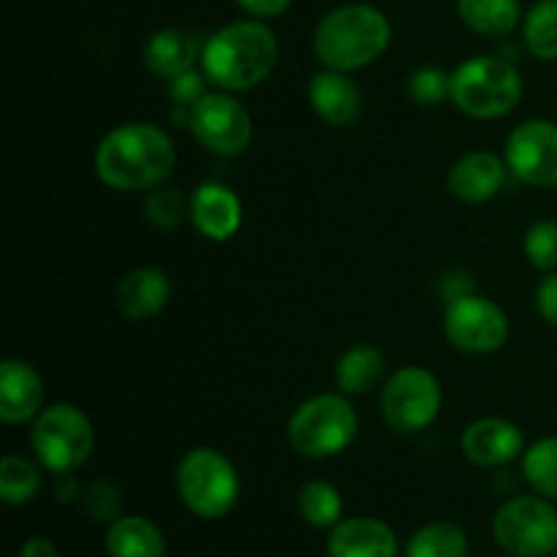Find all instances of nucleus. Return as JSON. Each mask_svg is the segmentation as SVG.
<instances>
[{
    "label": "nucleus",
    "instance_id": "nucleus-1",
    "mask_svg": "<svg viewBox=\"0 0 557 557\" xmlns=\"http://www.w3.org/2000/svg\"><path fill=\"white\" fill-rule=\"evenodd\" d=\"M92 166L98 180L120 194L152 190L174 174L177 147L161 125L123 123L98 141Z\"/></svg>",
    "mask_w": 557,
    "mask_h": 557
},
{
    "label": "nucleus",
    "instance_id": "nucleus-2",
    "mask_svg": "<svg viewBox=\"0 0 557 557\" xmlns=\"http://www.w3.org/2000/svg\"><path fill=\"white\" fill-rule=\"evenodd\" d=\"M277 38L264 20H237L218 27L201 47V71L226 92H248L275 71Z\"/></svg>",
    "mask_w": 557,
    "mask_h": 557
},
{
    "label": "nucleus",
    "instance_id": "nucleus-3",
    "mask_svg": "<svg viewBox=\"0 0 557 557\" xmlns=\"http://www.w3.org/2000/svg\"><path fill=\"white\" fill-rule=\"evenodd\" d=\"M392 44V22L370 3H346L332 9L315 25L313 54L324 69L351 71L375 63Z\"/></svg>",
    "mask_w": 557,
    "mask_h": 557
},
{
    "label": "nucleus",
    "instance_id": "nucleus-4",
    "mask_svg": "<svg viewBox=\"0 0 557 557\" xmlns=\"http://www.w3.org/2000/svg\"><path fill=\"white\" fill-rule=\"evenodd\" d=\"M525 82L515 63L498 54H473L451 71V103L476 120H498L515 112Z\"/></svg>",
    "mask_w": 557,
    "mask_h": 557
},
{
    "label": "nucleus",
    "instance_id": "nucleus-5",
    "mask_svg": "<svg viewBox=\"0 0 557 557\" xmlns=\"http://www.w3.org/2000/svg\"><path fill=\"white\" fill-rule=\"evenodd\" d=\"M359 433V417L343 392L313 395L294 408L288 419V444L308 460H330L343 455Z\"/></svg>",
    "mask_w": 557,
    "mask_h": 557
},
{
    "label": "nucleus",
    "instance_id": "nucleus-6",
    "mask_svg": "<svg viewBox=\"0 0 557 557\" xmlns=\"http://www.w3.org/2000/svg\"><path fill=\"white\" fill-rule=\"evenodd\" d=\"M174 487L185 509L199 520H223L239 500V473L223 451L196 446L185 451L174 473Z\"/></svg>",
    "mask_w": 557,
    "mask_h": 557
},
{
    "label": "nucleus",
    "instance_id": "nucleus-7",
    "mask_svg": "<svg viewBox=\"0 0 557 557\" xmlns=\"http://www.w3.org/2000/svg\"><path fill=\"white\" fill-rule=\"evenodd\" d=\"M92 446L96 430L90 417L71 403H54L33 419L30 449L38 466L54 476L79 471L90 460Z\"/></svg>",
    "mask_w": 557,
    "mask_h": 557
},
{
    "label": "nucleus",
    "instance_id": "nucleus-8",
    "mask_svg": "<svg viewBox=\"0 0 557 557\" xmlns=\"http://www.w3.org/2000/svg\"><path fill=\"white\" fill-rule=\"evenodd\" d=\"M493 539L511 557H553L557 553L555 500L542 495H517L498 506Z\"/></svg>",
    "mask_w": 557,
    "mask_h": 557
},
{
    "label": "nucleus",
    "instance_id": "nucleus-9",
    "mask_svg": "<svg viewBox=\"0 0 557 557\" xmlns=\"http://www.w3.org/2000/svg\"><path fill=\"white\" fill-rule=\"evenodd\" d=\"M444 406V389L433 370L406 364L397 368L381 386V417L386 428L400 435L428 430Z\"/></svg>",
    "mask_w": 557,
    "mask_h": 557
},
{
    "label": "nucleus",
    "instance_id": "nucleus-10",
    "mask_svg": "<svg viewBox=\"0 0 557 557\" xmlns=\"http://www.w3.org/2000/svg\"><path fill=\"white\" fill-rule=\"evenodd\" d=\"M188 131L212 156L234 158L243 156L253 141V117L234 92H207L190 109Z\"/></svg>",
    "mask_w": 557,
    "mask_h": 557
},
{
    "label": "nucleus",
    "instance_id": "nucleus-11",
    "mask_svg": "<svg viewBox=\"0 0 557 557\" xmlns=\"http://www.w3.org/2000/svg\"><path fill=\"white\" fill-rule=\"evenodd\" d=\"M444 335L462 354H495L509 341V315L482 294H466L446 302Z\"/></svg>",
    "mask_w": 557,
    "mask_h": 557
},
{
    "label": "nucleus",
    "instance_id": "nucleus-12",
    "mask_svg": "<svg viewBox=\"0 0 557 557\" xmlns=\"http://www.w3.org/2000/svg\"><path fill=\"white\" fill-rule=\"evenodd\" d=\"M504 161L520 183L557 188V123L533 117L517 125L506 139Z\"/></svg>",
    "mask_w": 557,
    "mask_h": 557
},
{
    "label": "nucleus",
    "instance_id": "nucleus-13",
    "mask_svg": "<svg viewBox=\"0 0 557 557\" xmlns=\"http://www.w3.org/2000/svg\"><path fill=\"white\" fill-rule=\"evenodd\" d=\"M462 455L476 468H504L509 462L522 460L525 455V433L520 424L500 417L473 419L462 430Z\"/></svg>",
    "mask_w": 557,
    "mask_h": 557
},
{
    "label": "nucleus",
    "instance_id": "nucleus-14",
    "mask_svg": "<svg viewBox=\"0 0 557 557\" xmlns=\"http://www.w3.org/2000/svg\"><path fill=\"white\" fill-rule=\"evenodd\" d=\"M506 174H509V166L504 158L490 150H471L457 158L455 166L449 169L446 188L466 205H484L500 194Z\"/></svg>",
    "mask_w": 557,
    "mask_h": 557
},
{
    "label": "nucleus",
    "instance_id": "nucleus-15",
    "mask_svg": "<svg viewBox=\"0 0 557 557\" xmlns=\"http://www.w3.org/2000/svg\"><path fill=\"white\" fill-rule=\"evenodd\" d=\"M190 223L201 237L212 243H226L243 226V201L228 185L201 183L190 196Z\"/></svg>",
    "mask_w": 557,
    "mask_h": 557
},
{
    "label": "nucleus",
    "instance_id": "nucleus-16",
    "mask_svg": "<svg viewBox=\"0 0 557 557\" xmlns=\"http://www.w3.org/2000/svg\"><path fill=\"white\" fill-rule=\"evenodd\" d=\"M330 557H397L400 542L379 517H343L326 536Z\"/></svg>",
    "mask_w": 557,
    "mask_h": 557
},
{
    "label": "nucleus",
    "instance_id": "nucleus-17",
    "mask_svg": "<svg viewBox=\"0 0 557 557\" xmlns=\"http://www.w3.org/2000/svg\"><path fill=\"white\" fill-rule=\"evenodd\" d=\"M308 101L313 112L335 128L357 123L362 114V90L346 71L321 69L319 74L310 76Z\"/></svg>",
    "mask_w": 557,
    "mask_h": 557
},
{
    "label": "nucleus",
    "instance_id": "nucleus-18",
    "mask_svg": "<svg viewBox=\"0 0 557 557\" xmlns=\"http://www.w3.org/2000/svg\"><path fill=\"white\" fill-rule=\"evenodd\" d=\"M44 411V381L33 364L3 359L0 364V419L5 424L33 422Z\"/></svg>",
    "mask_w": 557,
    "mask_h": 557
},
{
    "label": "nucleus",
    "instance_id": "nucleus-19",
    "mask_svg": "<svg viewBox=\"0 0 557 557\" xmlns=\"http://www.w3.org/2000/svg\"><path fill=\"white\" fill-rule=\"evenodd\" d=\"M172 297V281L161 267H136L120 281L117 308L128 321H147L163 313Z\"/></svg>",
    "mask_w": 557,
    "mask_h": 557
},
{
    "label": "nucleus",
    "instance_id": "nucleus-20",
    "mask_svg": "<svg viewBox=\"0 0 557 557\" xmlns=\"http://www.w3.org/2000/svg\"><path fill=\"white\" fill-rule=\"evenodd\" d=\"M141 58L150 74L161 76L163 82L174 79V76L185 74L201 60V47L190 33L177 30V27H163V30L152 33L145 41Z\"/></svg>",
    "mask_w": 557,
    "mask_h": 557
},
{
    "label": "nucleus",
    "instance_id": "nucleus-21",
    "mask_svg": "<svg viewBox=\"0 0 557 557\" xmlns=\"http://www.w3.org/2000/svg\"><path fill=\"white\" fill-rule=\"evenodd\" d=\"M103 549L109 557H166V539L147 517L123 515L107 525Z\"/></svg>",
    "mask_w": 557,
    "mask_h": 557
},
{
    "label": "nucleus",
    "instance_id": "nucleus-22",
    "mask_svg": "<svg viewBox=\"0 0 557 557\" xmlns=\"http://www.w3.org/2000/svg\"><path fill=\"white\" fill-rule=\"evenodd\" d=\"M335 381L343 395H368V392L384 386L386 357L370 343H357L337 359Z\"/></svg>",
    "mask_w": 557,
    "mask_h": 557
},
{
    "label": "nucleus",
    "instance_id": "nucleus-23",
    "mask_svg": "<svg viewBox=\"0 0 557 557\" xmlns=\"http://www.w3.org/2000/svg\"><path fill=\"white\" fill-rule=\"evenodd\" d=\"M462 25L487 38L511 36L522 25L520 0H457Z\"/></svg>",
    "mask_w": 557,
    "mask_h": 557
},
{
    "label": "nucleus",
    "instance_id": "nucleus-24",
    "mask_svg": "<svg viewBox=\"0 0 557 557\" xmlns=\"http://www.w3.org/2000/svg\"><path fill=\"white\" fill-rule=\"evenodd\" d=\"M522 41L536 60H557V0H536L522 16Z\"/></svg>",
    "mask_w": 557,
    "mask_h": 557
},
{
    "label": "nucleus",
    "instance_id": "nucleus-25",
    "mask_svg": "<svg viewBox=\"0 0 557 557\" xmlns=\"http://www.w3.org/2000/svg\"><path fill=\"white\" fill-rule=\"evenodd\" d=\"M297 511L310 528L332 531L343 520V495L335 484L315 479L308 482L297 495Z\"/></svg>",
    "mask_w": 557,
    "mask_h": 557
},
{
    "label": "nucleus",
    "instance_id": "nucleus-26",
    "mask_svg": "<svg viewBox=\"0 0 557 557\" xmlns=\"http://www.w3.org/2000/svg\"><path fill=\"white\" fill-rule=\"evenodd\" d=\"M406 557H468V533L455 522H428L408 539Z\"/></svg>",
    "mask_w": 557,
    "mask_h": 557
},
{
    "label": "nucleus",
    "instance_id": "nucleus-27",
    "mask_svg": "<svg viewBox=\"0 0 557 557\" xmlns=\"http://www.w3.org/2000/svg\"><path fill=\"white\" fill-rule=\"evenodd\" d=\"M522 476L542 498L557 504V435L531 444L522 455Z\"/></svg>",
    "mask_w": 557,
    "mask_h": 557
},
{
    "label": "nucleus",
    "instance_id": "nucleus-28",
    "mask_svg": "<svg viewBox=\"0 0 557 557\" xmlns=\"http://www.w3.org/2000/svg\"><path fill=\"white\" fill-rule=\"evenodd\" d=\"M41 493V471L22 455H5L0 460V498L9 506L30 504Z\"/></svg>",
    "mask_w": 557,
    "mask_h": 557
},
{
    "label": "nucleus",
    "instance_id": "nucleus-29",
    "mask_svg": "<svg viewBox=\"0 0 557 557\" xmlns=\"http://www.w3.org/2000/svg\"><path fill=\"white\" fill-rule=\"evenodd\" d=\"M147 221L158 228V232H174L183 226L185 218H190V199L180 194V188H169L166 183L152 188L145 201Z\"/></svg>",
    "mask_w": 557,
    "mask_h": 557
},
{
    "label": "nucleus",
    "instance_id": "nucleus-30",
    "mask_svg": "<svg viewBox=\"0 0 557 557\" xmlns=\"http://www.w3.org/2000/svg\"><path fill=\"white\" fill-rule=\"evenodd\" d=\"M406 92L419 107H441L444 101H451V74L435 65H422L408 76Z\"/></svg>",
    "mask_w": 557,
    "mask_h": 557
},
{
    "label": "nucleus",
    "instance_id": "nucleus-31",
    "mask_svg": "<svg viewBox=\"0 0 557 557\" xmlns=\"http://www.w3.org/2000/svg\"><path fill=\"white\" fill-rule=\"evenodd\" d=\"M522 253L531 261V267L542 272L557 270V221H536L528 226L525 237H522Z\"/></svg>",
    "mask_w": 557,
    "mask_h": 557
},
{
    "label": "nucleus",
    "instance_id": "nucleus-32",
    "mask_svg": "<svg viewBox=\"0 0 557 557\" xmlns=\"http://www.w3.org/2000/svg\"><path fill=\"white\" fill-rule=\"evenodd\" d=\"M82 506H85V515L90 520L101 522V525H112L114 520L123 517V493L114 487L112 482H98L87 484V490L82 493Z\"/></svg>",
    "mask_w": 557,
    "mask_h": 557
},
{
    "label": "nucleus",
    "instance_id": "nucleus-33",
    "mask_svg": "<svg viewBox=\"0 0 557 557\" xmlns=\"http://www.w3.org/2000/svg\"><path fill=\"white\" fill-rule=\"evenodd\" d=\"M207 76L205 71H185V74L174 76V79L166 82V96L172 101V107L180 109H194L201 98L207 96Z\"/></svg>",
    "mask_w": 557,
    "mask_h": 557
},
{
    "label": "nucleus",
    "instance_id": "nucleus-34",
    "mask_svg": "<svg viewBox=\"0 0 557 557\" xmlns=\"http://www.w3.org/2000/svg\"><path fill=\"white\" fill-rule=\"evenodd\" d=\"M536 310L544 324L557 330V270L547 272L536 286Z\"/></svg>",
    "mask_w": 557,
    "mask_h": 557
},
{
    "label": "nucleus",
    "instance_id": "nucleus-35",
    "mask_svg": "<svg viewBox=\"0 0 557 557\" xmlns=\"http://www.w3.org/2000/svg\"><path fill=\"white\" fill-rule=\"evenodd\" d=\"M234 3L253 20H272V16H281L283 11H288L294 0H234Z\"/></svg>",
    "mask_w": 557,
    "mask_h": 557
},
{
    "label": "nucleus",
    "instance_id": "nucleus-36",
    "mask_svg": "<svg viewBox=\"0 0 557 557\" xmlns=\"http://www.w3.org/2000/svg\"><path fill=\"white\" fill-rule=\"evenodd\" d=\"M20 557H60V553H58V544H54L52 539L30 536L20 547Z\"/></svg>",
    "mask_w": 557,
    "mask_h": 557
},
{
    "label": "nucleus",
    "instance_id": "nucleus-37",
    "mask_svg": "<svg viewBox=\"0 0 557 557\" xmlns=\"http://www.w3.org/2000/svg\"><path fill=\"white\" fill-rule=\"evenodd\" d=\"M82 493H85V490L79 487L74 473L58 476V484H54V498H58V504H74L76 498H82Z\"/></svg>",
    "mask_w": 557,
    "mask_h": 557
},
{
    "label": "nucleus",
    "instance_id": "nucleus-38",
    "mask_svg": "<svg viewBox=\"0 0 557 557\" xmlns=\"http://www.w3.org/2000/svg\"><path fill=\"white\" fill-rule=\"evenodd\" d=\"M553 557H557V553H555V555H553Z\"/></svg>",
    "mask_w": 557,
    "mask_h": 557
}]
</instances>
